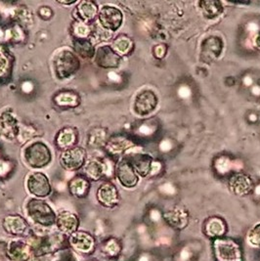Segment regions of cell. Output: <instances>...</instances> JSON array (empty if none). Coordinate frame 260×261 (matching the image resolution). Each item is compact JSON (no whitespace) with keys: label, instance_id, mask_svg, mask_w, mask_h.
<instances>
[{"label":"cell","instance_id":"obj_8","mask_svg":"<svg viewBox=\"0 0 260 261\" xmlns=\"http://www.w3.org/2000/svg\"><path fill=\"white\" fill-rule=\"evenodd\" d=\"M199 4L205 17L210 19L218 17L223 11L222 4L219 1H201Z\"/></svg>","mask_w":260,"mask_h":261},{"label":"cell","instance_id":"obj_1","mask_svg":"<svg viewBox=\"0 0 260 261\" xmlns=\"http://www.w3.org/2000/svg\"><path fill=\"white\" fill-rule=\"evenodd\" d=\"M214 254L217 261H242L239 246L232 240L216 239L213 244Z\"/></svg>","mask_w":260,"mask_h":261},{"label":"cell","instance_id":"obj_14","mask_svg":"<svg viewBox=\"0 0 260 261\" xmlns=\"http://www.w3.org/2000/svg\"><path fill=\"white\" fill-rule=\"evenodd\" d=\"M96 11H97V9H96L94 4H92L90 2H83L82 6L80 7V13L85 19L93 18L96 14Z\"/></svg>","mask_w":260,"mask_h":261},{"label":"cell","instance_id":"obj_6","mask_svg":"<svg viewBox=\"0 0 260 261\" xmlns=\"http://www.w3.org/2000/svg\"><path fill=\"white\" fill-rule=\"evenodd\" d=\"M253 184L251 180L247 175L244 174H237L234 177L231 178L230 187L238 195H245L248 194L251 190Z\"/></svg>","mask_w":260,"mask_h":261},{"label":"cell","instance_id":"obj_17","mask_svg":"<svg viewBox=\"0 0 260 261\" xmlns=\"http://www.w3.org/2000/svg\"><path fill=\"white\" fill-rule=\"evenodd\" d=\"M248 240L250 244L254 246H260V224H257L249 232Z\"/></svg>","mask_w":260,"mask_h":261},{"label":"cell","instance_id":"obj_10","mask_svg":"<svg viewBox=\"0 0 260 261\" xmlns=\"http://www.w3.org/2000/svg\"><path fill=\"white\" fill-rule=\"evenodd\" d=\"M99 58H102V65L104 67H117L119 63V58L110 48H102L99 50Z\"/></svg>","mask_w":260,"mask_h":261},{"label":"cell","instance_id":"obj_11","mask_svg":"<svg viewBox=\"0 0 260 261\" xmlns=\"http://www.w3.org/2000/svg\"><path fill=\"white\" fill-rule=\"evenodd\" d=\"M224 232V223L219 218H213L206 223V234L212 237L221 236Z\"/></svg>","mask_w":260,"mask_h":261},{"label":"cell","instance_id":"obj_2","mask_svg":"<svg viewBox=\"0 0 260 261\" xmlns=\"http://www.w3.org/2000/svg\"><path fill=\"white\" fill-rule=\"evenodd\" d=\"M158 105V98L153 91L146 90L138 94L135 99L134 109L137 114L145 116L154 111Z\"/></svg>","mask_w":260,"mask_h":261},{"label":"cell","instance_id":"obj_18","mask_svg":"<svg viewBox=\"0 0 260 261\" xmlns=\"http://www.w3.org/2000/svg\"><path fill=\"white\" fill-rule=\"evenodd\" d=\"M73 140H74V134L67 131V132H63L60 134L58 142H59L60 146L66 147L73 142Z\"/></svg>","mask_w":260,"mask_h":261},{"label":"cell","instance_id":"obj_7","mask_svg":"<svg viewBox=\"0 0 260 261\" xmlns=\"http://www.w3.org/2000/svg\"><path fill=\"white\" fill-rule=\"evenodd\" d=\"M202 50L204 53H207V57H218L222 51V40L218 37H210L203 42Z\"/></svg>","mask_w":260,"mask_h":261},{"label":"cell","instance_id":"obj_19","mask_svg":"<svg viewBox=\"0 0 260 261\" xmlns=\"http://www.w3.org/2000/svg\"><path fill=\"white\" fill-rule=\"evenodd\" d=\"M230 166H231V162L228 159H225V158L219 159L218 162L216 163V168L221 173H225L227 170H229Z\"/></svg>","mask_w":260,"mask_h":261},{"label":"cell","instance_id":"obj_16","mask_svg":"<svg viewBox=\"0 0 260 261\" xmlns=\"http://www.w3.org/2000/svg\"><path fill=\"white\" fill-rule=\"evenodd\" d=\"M130 143L125 139H117L110 143V150L113 152H121L129 146Z\"/></svg>","mask_w":260,"mask_h":261},{"label":"cell","instance_id":"obj_21","mask_svg":"<svg viewBox=\"0 0 260 261\" xmlns=\"http://www.w3.org/2000/svg\"><path fill=\"white\" fill-rule=\"evenodd\" d=\"M74 33L79 36H86L89 34V29L87 25L79 23L74 25Z\"/></svg>","mask_w":260,"mask_h":261},{"label":"cell","instance_id":"obj_3","mask_svg":"<svg viewBox=\"0 0 260 261\" xmlns=\"http://www.w3.org/2000/svg\"><path fill=\"white\" fill-rule=\"evenodd\" d=\"M100 21L104 27L116 31L122 22V14L115 7H105L100 14Z\"/></svg>","mask_w":260,"mask_h":261},{"label":"cell","instance_id":"obj_15","mask_svg":"<svg viewBox=\"0 0 260 261\" xmlns=\"http://www.w3.org/2000/svg\"><path fill=\"white\" fill-rule=\"evenodd\" d=\"M57 103L60 105H76V98L75 96L71 95L70 93H63L56 98Z\"/></svg>","mask_w":260,"mask_h":261},{"label":"cell","instance_id":"obj_24","mask_svg":"<svg viewBox=\"0 0 260 261\" xmlns=\"http://www.w3.org/2000/svg\"><path fill=\"white\" fill-rule=\"evenodd\" d=\"M255 43H256V46L260 49V34L259 36L256 37V40H255Z\"/></svg>","mask_w":260,"mask_h":261},{"label":"cell","instance_id":"obj_22","mask_svg":"<svg viewBox=\"0 0 260 261\" xmlns=\"http://www.w3.org/2000/svg\"><path fill=\"white\" fill-rule=\"evenodd\" d=\"M165 52H166V47L165 46H157L155 47V55L157 57H164L165 56Z\"/></svg>","mask_w":260,"mask_h":261},{"label":"cell","instance_id":"obj_12","mask_svg":"<svg viewBox=\"0 0 260 261\" xmlns=\"http://www.w3.org/2000/svg\"><path fill=\"white\" fill-rule=\"evenodd\" d=\"M108 203H113L117 201V191L114 186L107 184L100 189V199Z\"/></svg>","mask_w":260,"mask_h":261},{"label":"cell","instance_id":"obj_5","mask_svg":"<svg viewBox=\"0 0 260 261\" xmlns=\"http://www.w3.org/2000/svg\"><path fill=\"white\" fill-rule=\"evenodd\" d=\"M131 165L139 174L146 176L150 171H152V158L148 154H133Z\"/></svg>","mask_w":260,"mask_h":261},{"label":"cell","instance_id":"obj_23","mask_svg":"<svg viewBox=\"0 0 260 261\" xmlns=\"http://www.w3.org/2000/svg\"><path fill=\"white\" fill-rule=\"evenodd\" d=\"M33 89V84L31 83H25L23 84V90L24 92H30Z\"/></svg>","mask_w":260,"mask_h":261},{"label":"cell","instance_id":"obj_13","mask_svg":"<svg viewBox=\"0 0 260 261\" xmlns=\"http://www.w3.org/2000/svg\"><path fill=\"white\" fill-rule=\"evenodd\" d=\"M114 46L118 53L125 54L132 47V42L130 41L129 38L121 36V37H118V39L115 41Z\"/></svg>","mask_w":260,"mask_h":261},{"label":"cell","instance_id":"obj_9","mask_svg":"<svg viewBox=\"0 0 260 261\" xmlns=\"http://www.w3.org/2000/svg\"><path fill=\"white\" fill-rule=\"evenodd\" d=\"M83 156L84 154L83 151L76 149L64 154L63 161L68 168H76L83 164Z\"/></svg>","mask_w":260,"mask_h":261},{"label":"cell","instance_id":"obj_4","mask_svg":"<svg viewBox=\"0 0 260 261\" xmlns=\"http://www.w3.org/2000/svg\"><path fill=\"white\" fill-rule=\"evenodd\" d=\"M118 176L122 185H124L125 187H133L138 181L132 166L125 162H121L118 165Z\"/></svg>","mask_w":260,"mask_h":261},{"label":"cell","instance_id":"obj_20","mask_svg":"<svg viewBox=\"0 0 260 261\" xmlns=\"http://www.w3.org/2000/svg\"><path fill=\"white\" fill-rule=\"evenodd\" d=\"M101 171H102L101 166H98V164H95V163L90 164L86 168V172L88 174H90L94 178H98L99 177V175L102 173Z\"/></svg>","mask_w":260,"mask_h":261}]
</instances>
